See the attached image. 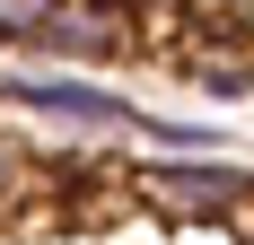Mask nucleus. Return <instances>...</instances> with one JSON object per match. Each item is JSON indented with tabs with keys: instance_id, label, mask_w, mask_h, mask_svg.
Returning a JSON list of instances; mask_svg holds the SVG:
<instances>
[{
	"instance_id": "nucleus-4",
	"label": "nucleus",
	"mask_w": 254,
	"mask_h": 245,
	"mask_svg": "<svg viewBox=\"0 0 254 245\" xmlns=\"http://www.w3.org/2000/svg\"><path fill=\"white\" fill-rule=\"evenodd\" d=\"M62 18V0H0V44H44V26Z\"/></svg>"
},
{
	"instance_id": "nucleus-5",
	"label": "nucleus",
	"mask_w": 254,
	"mask_h": 245,
	"mask_svg": "<svg viewBox=\"0 0 254 245\" xmlns=\"http://www.w3.org/2000/svg\"><path fill=\"white\" fill-rule=\"evenodd\" d=\"M26 184H35V158H26V149L0 131V219L18 210V193H26Z\"/></svg>"
},
{
	"instance_id": "nucleus-1",
	"label": "nucleus",
	"mask_w": 254,
	"mask_h": 245,
	"mask_svg": "<svg viewBox=\"0 0 254 245\" xmlns=\"http://www.w3.org/2000/svg\"><path fill=\"white\" fill-rule=\"evenodd\" d=\"M131 201L167 228H246L254 175L237 158H158V167H131Z\"/></svg>"
},
{
	"instance_id": "nucleus-2",
	"label": "nucleus",
	"mask_w": 254,
	"mask_h": 245,
	"mask_svg": "<svg viewBox=\"0 0 254 245\" xmlns=\"http://www.w3.org/2000/svg\"><path fill=\"white\" fill-rule=\"evenodd\" d=\"M0 105H18V114H35V122H62V131H97V140L140 131V105L114 97V88L88 79V70H9L0 79Z\"/></svg>"
},
{
	"instance_id": "nucleus-3",
	"label": "nucleus",
	"mask_w": 254,
	"mask_h": 245,
	"mask_svg": "<svg viewBox=\"0 0 254 245\" xmlns=\"http://www.w3.org/2000/svg\"><path fill=\"white\" fill-rule=\"evenodd\" d=\"M53 61H70V70H97V61H123V53H140V18L131 9H114V0H62V18L44 26Z\"/></svg>"
}]
</instances>
